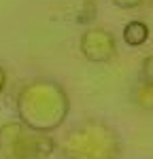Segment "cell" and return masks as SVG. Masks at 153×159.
<instances>
[{"label":"cell","instance_id":"2","mask_svg":"<svg viewBox=\"0 0 153 159\" xmlns=\"http://www.w3.org/2000/svg\"><path fill=\"white\" fill-rule=\"evenodd\" d=\"M121 151L117 129L100 119H85L55 142L58 159H119Z\"/></svg>","mask_w":153,"mask_h":159},{"label":"cell","instance_id":"4","mask_svg":"<svg viewBox=\"0 0 153 159\" xmlns=\"http://www.w3.org/2000/svg\"><path fill=\"white\" fill-rule=\"evenodd\" d=\"M79 51L91 64H106L117 55V38L104 28H89L81 34Z\"/></svg>","mask_w":153,"mask_h":159},{"label":"cell","instance_id":"6","mask_svg":"<svg viewBox=\"0 0 153 159\" xmlns=\"http://www.w3.org/2000/svg\"><path fill=\"white\" fill-rule=\"evenodd\" d=\"M132 100H134V104H136L138 108L153 110V85L140 81V85H136L134 91H132Z\"/></svg>","mask_w":153,"mask_h":159},{"label":"cell","instance_id":"1","mask_svg":"<svg viewBox=\"0 0 153 159\" xmlns=\"http://www.w3.org/2000/svg\"><path fill=\"white\" fill-rule=\"evenodd\" d=\"M15 115L28 129L53 134L70 115V98L60 83L51 79H32L15 93Z\"/></svg>","mask_w":153,"mask_h":159},{"label":"cell","instance_id":"3","mask_svg":"<svg viewBox=\"0 0 153 159\" xmlns=\"http://www.w3.org/2000/svg\"><path fill=\"white\" fill-rule=\"evenodd\" d=\"M55 140L49 134H38L19 121L0 125V157L2 159H51Z\"/></svg>","mask_w":153,"mask_h":159},{"label":"cell","instance_id":"9","mask_svg":"<svg viewBox=\"0 0 153 159\" xmlns=\"http://www.w3.org/2000/svg\"><path fill=\"white\" fill-rule=\"evenodd\" d=\"M4 89H7V70L0 66V96H2Z\"/></svg>","mask_w":153,"mask_h":159},{"label":"cell","instance_id":"8","mask_svg":"<svg viewBox=\"0 0 153 159\" xmlns=\"http://www.w3.org/2000/svg\"><path fill=\"white\" fill-rule=\"evenodd\" d=\"M117 9H121V11H132V9H138L142 7V2L145 0H111Z\"/></svg>","mask_w":153,"mask_h":159},{"label":"cell","instance_id":"5","mask_svg":"<svg viewBox=\"0 0 153 159\" xmlns=\"http://www.w3.org/2000/svg\"><path fill=\"white\" fill-rule=\"evenodd\" d=\"M121 36H123V40H126L130 47H140V45H145L147 38H149V25L145 24V21L132 19V21L126 24Z\"/></svg>","mask_w":153,"mask_h":159},{"label":"cell","instance_id":"7","mask_svg":"<svg viewBox=\"0 0 153 159\" xmlns=\"http://www.w3.org/2000/svg\"><path fill=\"white\" fill-rule=\"evenodd\" d=\"M140 81L153 85V53H149L140 64Z\"/></svg>","mask_w":153,"mask_h":159}]
</instances>
